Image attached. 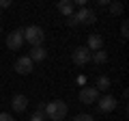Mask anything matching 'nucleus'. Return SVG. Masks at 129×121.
<instances>
[{
	"mask_svg": "<svg viewBox=\"0 0 129 121\" xmlns=\"http://www.w3.org/2000/svg\"><path fill=\"white\" fill-rule=\"evenodd\" d=\"M24 41L30 43V48L43 46V41H45V30L41 26H26L24 28Z\"/></svg>",
	"mask_w": 129,
	"mask_h": 121,
	"instance_id": "3",
	"label": "nucleus"
},
{
	"mask_svg": "<svg viewBox=\"0 0 129 121\" xmlns=\"http://www.w3.org/2000/svg\"><path fill=\"white\" fill-rule=\"evenodd\" d=\"M56 9L60 11V15L71 17V15H73V2H71V0H60L58 5H56Z\"/></svg>",
	"mask_w": 129,
	"mask_h": 121,
	"instance_id": "12",
	"label": "nucleus"
},
{
	"mask_svg": "<svg viewBox=\"0 0 129 121\" xmlns=\"http://www.w3.org/2000/svg\"><path fill=\"white\" fill-rule=\"evenodd\" d=\"M97 22V15L92 9H88V7H82L80 11H75L71 17H67V24L69 26H78V24H95Z\"/></svg>",
	"mask_w": 129,
	"mask_h": 121,
	"instance_id": "1",
	"label": "nucleus"
},
{
	"mask_svg": "<svg viewBox=\"0 0 129 121\" xmlns=\"http://www.w3.org/2000/svg\"><path fill=\"white\" fill-rule=\"evenodd\" d=\"M78 84H82V87H84V84H86V76H78Z\"/></svg>",
	"mask_w": 129,
	"mask_h": 121,
	"instance_id": "21",
	"label": "nucleus"
},
{
	"mask_svg": "<svg viewBox=\"0 0 129 121\" xmlns=\"http://www.w3.org/2000/svg\"><path fill=\"white\" fill-rule=\"evenodd\" d=\"M24 46V28H15L7 37V48L9 50H19Z\"/></svg>",
	"mask_w": 129,
	"mask_h": 121,
	"instance_id": "4",
	"label": "nucleus"
},
{
	"mask_svg": "<svg viewBox=\"0 0 129 121\" xmlns=\"http://www.w3.org/2000/svg\"><path fill=\"white\" fill-rule=\"evenodd\" d=\"M7 7H11V0H0V11L7 9Z\"/></svg>",
	"mask_w": 129,
	"mask_h": 121,
	"instance_id": "20",
	"label": "nucleus"
},
{
	"mask_svg": "<svg viewBox=\"0 0 129 121\" xmlns=\"http://www.w3.org/2000/svg\"><path fill=\"white\" fill-rule=\"evenodd\" d=\"M30 121H47V117H45V112H39V110H35L30 115Z\"/></svg>",
	"mask_w": 129,
	"mask_h": 121,
	"instance_id": "16",
	"label": "nucleus"
},
{
	"mask_svg": "<svg viewBox=\"0 0 129 121\" xmlns=\"http://www.w3.org/2000/svg\"><path fill=\"white\" fill-rule=\"evenodd\" d=\"M108 9H110V13L112 15H123V2H110V5H108Z\"/></svg>",
	"mask_w": 129,
	"mask_h": 121,
	"instance_id": "15",
	"label": "nucleus"
},
{
	"mask_svg": "<svg viewBox=\"0 0 129 121\" xmlns=\"http://www.w3.org/2000/svg\"><path fill=\"white\" fill-rule=\"evenodd\" d=\"M71 58H73V63L78 67H82V65H86V63H90V50H88L86 46H80V48H75V50H73Z\"/></svg>",
	"mask_w": 129,
	"mask_h": 121,
	"instance_id": "5",
	"label": "nucleus"
},
{
	"mask_svg": "<svg viewBox=\"0 0 129 121\" xmlns=\"http://www.w3.org/2000/svg\"><path fill=\"white\" fill-rule=\"evenodd\" d=\"M95 89H97V91H108V89H110V78H108V76H99Z\"/></svg>",
	"mask_w": 129,
	"mask_h": 121,
	"instance_id": "14",
	"label": "nucleus"
},
{
	"mask_svg": "<svg viewBox=\"0 0 129 121\" xmlns=\"http://www.w3.org/2000/svg\"><path fill=\"white\" fill-rule=\"evenodd\" d=\"M95 104H97V108H99V112L116 110V97H112V95H103V97H99Z\"/></svg>",
	"mask_w": 129,
	"mask_h": 121,
	"instance_id": "8",
	"label": "nucleus"
},
{
	"mask_svg": "<svg viewBox=\"0 0 129 121\" xmlns=\"http://www.w3.org/2000/svg\"><path fill=\"white\" fill-rule=\"evenodd\" d=\"M28 58L32 61V63H41V61L47 58V50L43 46H37V48H30V54H28Z\"/></svg>",
	"mask_w": 129,
	"mask_h": 121,
	"instance_id": "11",
	"label": "nucleus"
},
{
	"mask_svg": "<svg viewBox=\"0 0 129 121\" xmlns=\"http://www.w3.org/2000/svg\"><path fill=\"white\" fill-rule=\"evenodd\" d=\"M86 48L90 52H97V50H103V37L99 33H92V35H88V43H86Z\"/></svg>",
	"mask_w": 129,
	"mask_h": 121,
	"instance_id": "10",
	"label": "nucleus"
},
{
	"mask_svg": "<svg viewBox=\"0 0 129 121\" xmlns=\"http://www.w3.org/2000/svg\"><path fill=\"white\" fill-rule=\"evenodd\" d=\"M11 108H13V112H24L28 108V97L24 93H15L11 97Z\"/></svg>",
	"mask_w": 129,
	"mask_h": 121,
	"instance_id": "9",
	"label": "nucleus"
},
{
	"mask_svg": "<svg viewBox=\"0 0 129 121\" xmlns=\"http://www.w3.org/2000/svg\"><path fill=\"white\" fill-rule=\"evenodd\" d=\"M99 99V91L95 87H82L80 89V102L82 104H95Z\"/></svg>",
	"mask_w": 129,
	"mask_h": 121,
	"instance_id": "7",
	"label": "nucleus"
},
{
	"mask_svg": "<svg viewBox=\"0 0 129 121\" xmlns=\"http://www.w3.org/2000/svg\"><path fill=\"white\" fill-rule=\"evenodd\" d=\"M64 115H67V104L62 99H54V102L45 104V117L52 121H62Z\"/></svg>",
	"mask_w": 129,
	"mask_h": 121,
	"instance_id": "2",
	"label": "nucleus"
},
{
	"mask_svg": "<svg viewBox=\"0 0 129 121\" xmlns=\"http://www.w3.org/2000/svg\"><path fill=\"white\" fill-rule=\"evenodd\" d=\"M120 35H123V39L129 37V22L127 19H123V24H120Z\"/></svg>",
	"mask_w": 129,
	"mask_h": 121,
	"instance_id": "17",
	"label": "nucleus"
},
{
	"mask_svg": "<svg viewBox=\"0 0 129 121\" xmlns=\"http://www.w3.org/2000/svg\"><path fill=\"white\" fill-rule=\"evenodd\" d=\"M0 121H15L13 115H9V112H0Z\"/></svg>",
	"mask_w": 129,
	"mask_h": 121,
	"instance_id": "19",
	"label": "nucleus"
},
{
	"mask_svg": "<svg viewBox=\"0 0 129 121\" xmlns=\"http://www.w3.org/2000/svg\"><path fill=\"white\" fill-rule=\"evenodd\" d=\"M13 69L17 71L19 76H28V74H32V69H35V63H32V61L28 58V54H26V56H19V58L15 61Z\"/></svg>",
	"mask_w": 129,
	"mask_h": 121,
	"instance_id": "6",
	"label": "nucleus"
},
{
	"mask_svg": "<svg viewBox=\"0 0 129 121\" xmlns=\"http://www.w3.org/2000/svg\"><path fill=\"white\" fill-rule=\"evenodd\" d=\"M71 121H92V115H88V112H84V115H75Z\"/></svg>",
	"mask_w": 129,
	"mask_h": 121,
	"instance_id": "18",
	"label": "nucleus"
},
{
	"mask_svg": "<svg viewBox=\"0 0 129 121\" xmlns=\"http://www.w3.org/2000/svg\"><path fill=\"white\" fill-rule=\"evenodd\" d=\"M90 61H95L97 65H103L108 61V52L106 50H97V52H90Z\"/></svg>",
	"mask_w": 129,
	"mask_h": 121,
	"instance_id": "13",
	"label": "nucleus"
},
{
	"mask_svg": "<svg viewBox=\"0 0 129 121\" xmlns=\"http://www.w3.org/2000/svg\"><path fill=\"white\" fill-rule=\"evenodd\" d=\"M0 33H2V28H0Z\"/></svg>",
	"mask_w": 129,
	"mask_h": 121,
	"instance_id": "22",
	"label": "nucleus"
},
{
	"mask_svg": "<svg viewBox=\"0 0 129 121\" xmlns=\"http://www.w3.org/2000/svg\"><path fill=\"white\" fill-rule=\"evenodd\" d=\"M0 13H2V11H0Z\"/></svg>",
	"mask_w": 129,
	"mask_h": 121,
	"instance_id": "23",
	"label": "nucleus"
}]
</instances>
